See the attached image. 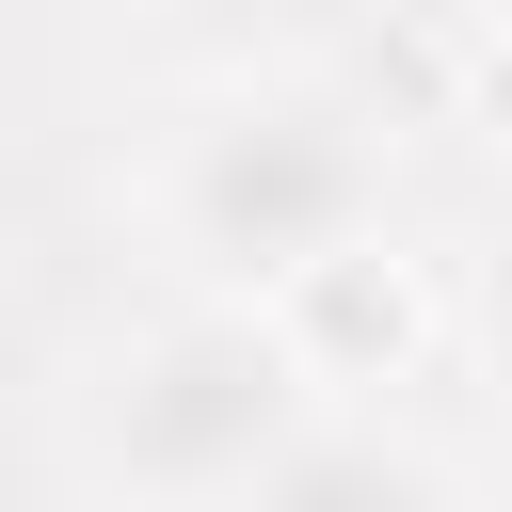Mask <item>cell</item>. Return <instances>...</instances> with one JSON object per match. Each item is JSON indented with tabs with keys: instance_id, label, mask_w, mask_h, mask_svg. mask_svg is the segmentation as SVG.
<instances>
[{
	"instance_id": "1",
	"label": "cell",
	"mask_w": 512,
	"mask_h": 512,
	"mask_svg": "<svg viewBox=\"0 0 512 512\" xmlns=\"http://www.w3.org/2000/svg\"><path fill=\"white\" fill-rule=\"evenodd\" d=\"M144 208L176 240L192 288H288L304 256L368 240L384 224V112L336 96V80H208L160 112V160H144Z\"/></svg>"
},
{
	"instance_id": "2",
	"label": "cell",
	"mask_w": 512,
	"mask_h": 512,
	"mask_svg": "<svg viewBox=\"0 0 512 512\" xmlns=\"http://www.w3.org/2000/svg\"><path fill=\"white\" fill-rule=\"evenodd\" d=\"M304 416H336V400L256 288H176L160 320H128L80 368V464L144 512H224Z\"/></svg>"
},
{
	"instance_id": "3",
	"label": "cell",
	"mask_w": 512,
	"mask_h": 512,
	"mask_svg": "<svg viewBox=\"0 0 512 512\" xmlns=\"http://www.w3.org/2000/svg\"><path fill=\"white\" fill-rule=\"evenodd\" d=\"M272 320H288V352L320 368V400H352V384H400V368L432 352V272L368 224V240L304 256V272L272 288Z\"/></svg>"
},
{
	"instance_id": "4",
	"label": "cell",
	"mask_w": 512,
	"mask_h": 512,
	"mask_svg": "<svg viewBox=\"0 0 512 512\" xmlns=\"http://www.w3.org/2000/svg\"><path fill=\"white\" fill-rule=\"evenodd\" d=\"M224 512H464V496H448L432 448H400V432H368V416H304Z\"/></svg>"
},
{
	"instance_id": "5",
	"label": "cell",
	"mask_w": 512,
	"mask_h": 512,
	"mask_svg": "<svg viewBox=\"0 0 512 512\" xmlns=\"http://www.w3.org/2000/svg\"><path fill=\"white\" fill-rule=\"evenodd\" d=\"M464 336H480V368L512 384V224L480 240V288H464Z\"/></svg>"
},
{
	"instance_id": "6",
	"label": "cell",
	"mask_w": 512,
	"mask_h": 512,
	"mask_svg": "<svg viewBox=\"0 0 512 512\" xmlns=\"http://www.w3.org/2000/svg\"><path fill=\"white\" fill-rule=\"evenodd\" d=\"M480 128L512 144V0H496V48H480Z\"/></svg>"
}]
</instances>
